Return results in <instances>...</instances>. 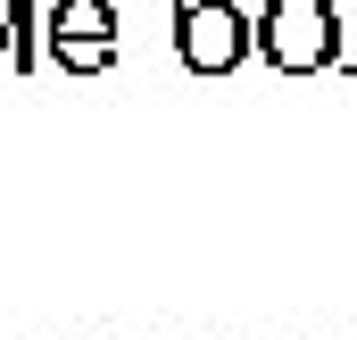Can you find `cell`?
I'll use <instances>...</instances> for the list:
<instances>
[{"label": "cell", "mask_w": 357, "mask_h": 340, "mask_svg": "<svg viewBox=\"0 0 357 340\" xmlns=\"http://www.w3.org/2000/svg\"><path fill=\"white\" fill-rule=\"evenodd\" d=\"M175 50L191 75H225L250 50V17L225 8V0H175Z\"/></svg>", "instance_id": "obj_1"}, {"label": "cell", "mask_w": 357, "mask_h": 340, "mask_svg": "<svg viewBox=\"0 0 357 340\" xmlns=\"http://www.w3.org/2000/svg\"><path fill=\"white\" fill-rule=\"evenodd\" d=\"M258 42H266L274 67H291V75H299V67H324V59H333V17H324L316 0H274Z\"/></svg>", "instance_id": "obj_2"}, {"label": "cell", "mask_w": 357, "mask_h": 340, "mask_svg": "<svg viewBox=\"0 0 357 340\" xmlns=\"http://www.w3.org/2000/svg\"><path fill=\"white\" fill-rule=\"evenodd\" d=\"M67 42H116V0H50L42 8V59Z\"/></svg>", "instance_id": "obj_3"}, {"label": "cell", "mask_w": 357, "mask_h": 340, "mask_svg": "<svg viewBox=\"0 0 357 340\" xmlns=\"http://www.w3.org/2000/svg\"><path fill=\"white\" fill-rule=\"evenodd\" d=\"M0 42H8V75H33L42 67V8L33 0H8L0 8Z\"/></svg>", "instance_id": "obj_4"}]
</instances>
